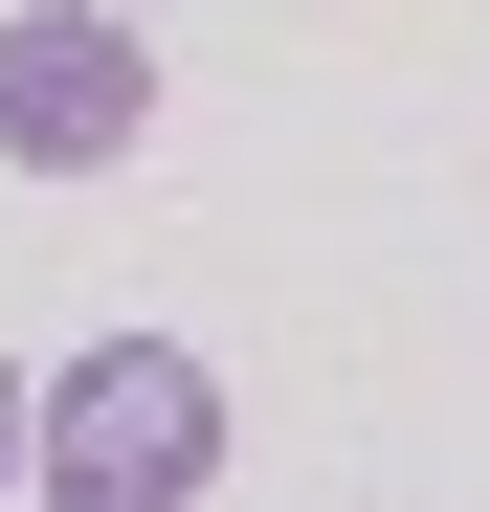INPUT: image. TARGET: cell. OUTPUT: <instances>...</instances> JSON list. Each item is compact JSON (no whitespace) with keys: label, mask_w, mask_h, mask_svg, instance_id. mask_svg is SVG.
Instances as JSON below:
<instances>
[{"label":"cell","mask_w":490,"mask_h":512,"mask_svg":"<svg viewBox=\"0 0 490 512\" xmlns=\"http://www.w3.org/2000/svg\"><path fill=\"white\" fill-rule=\"evenodd\" d=\"M134 112H156V45L112 0H23V23H0V156L90 179V156H134Z\"/></svg>","instance_id":"2"},{"label":"cell","mask_w":490,"mask_h":512,"mask_svg":"<svg viewBox=\"0 0 490 512\" xmlns=\"http://www.w3.org/2000/svg\"><path fill=\"white\" fill-rule=\"evenodd\" d=\"M0 490H23V379H0Z\"/></svg>","instance_id":"3"},{"label":"cell","mask_w":490,"mask_h":512,"mask_svg":"<svg viewBox=\"0 0 490 512\" xmlns=\"http://www.w3.org/2000/svg\"><path fill=\"white\" fill-rule=\"evenodd\" d=\"M23 468H45L67 512H179V490L223 468V379L179 357V334H90V357L23 401Z\"/></svg>","instance_id":"1"}]
</instances>
